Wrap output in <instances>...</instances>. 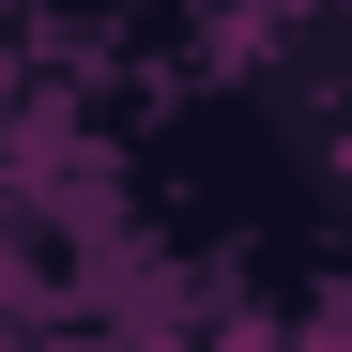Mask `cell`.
Here are the masks:
<instances>
[]
</instances>
